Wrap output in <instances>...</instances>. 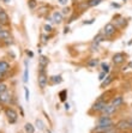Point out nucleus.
Returning a JSON list of instances; mask_svg holds the SVG:
<instances>
[{
  "label": "nucleus",
  "mask_w": 132,
  "mask_h": 133,
  "mask_svg": "<svg viewBox=\"0 0 132 133\" xmlns=\"http://www.w3.org/2000/svg\"><path fill=\"white\" fill-rule=\"evenodd\" d=\"M37 83H39V87L41 90H45L48 84V77L46 74V68L40 67L39 70V77H37Z\"/></svg>",
  "instance_id": "1"
},
{
  "label": "nucleus",
  "mask_w": 132,
  "mask_h": 133,
  "mask_svg": "<svg viewBox=\"0 0 132 133\" xmlns=\"http://www.w3.org/2000/svg\"><path fill=\"white\" fill-rule=\"evenodd\" d=\"M4 111H5V115H6V118H7V121H9L10 124H15L16 121H17V119H18L17 111H16L13 108H11V107H6Z\"/></svg>",
  "instance_id": "2"
},
{
  "label": "nucleus",
  "mask_w": 132,
  "mask_h": 133,
  "mask_svg": "<svg viewBox=\"0 0 132 133\" xmlns=\"http://www.w3.org/2000/svg\"><path fill=\"white\" fill-rule=\"evenodd\" d=\"M115 31H117V26H115V24H113V23H107V24L104 25L102 34H103L106 37H111L115 34Z\"/></svg>",
  "instance_id": "3"
},
{
  "label": "nucleus",
  "mask_w": 132,
  "mask_h": 133,
  "mask_svg": "<svg viewBox=\"0 0 132 133\" xmlns=\"http://www.w3.org/2000/svg\"><path fill=\"white\" fill-rule=\"evenodd\" d=\"M113 64L115 66L118 65H121V64H124L126 60V54H124V53H115L113 55Z\"/></svg>",
  "instance_id": "4"
},
{
  "label": "nucleus",
  "mask_w": 132,
  "mask_h": 133,
  "mask_svg": "<svg viewBox=\"0 0 132 133\" xmlns=\"http://www.w3.org/2000/svg\"><path fill=\"white\" fill-rule=\"evenodd\" d=\"M115 128L119 131H129L131 130V125L127 120H120L115 124Z\"/></svg>",
  "instance_id": "5"
},
{
  "label": "nucleus",
  "mask_w": 132,
  "mask_h": 133,
  "mask_svg": "<svg viewBox=\"0 0 132 133\" xmlns=\"http://www.w3.org/2000/svg\"><path fill=\"white\" fill-rule=\"evenodd\" d=\"M115 111H117V107H114V105L111 103V104L104 105L103 109L101 110V114L102 115H109V116H111V115H113Z\"/></svg>",
  "instance_id": "6"
},
{
  "label": "nucleus",
  "mask_w": 132,
  "mask_h": 133,
  "mask_svg": "<svg viewBox=\"0 0 132 133\" xmlns=\"http://www.w3.org/2000/svg\"><path fill=\"white\" fill-rule=\"evenodd\" d=\"M107 104V102L106 101H100V99H97L94 104H92L91 107V111H96V113H101V110L103 109V107Z\"/></svg>",
  "instance_id": "7"
},
{
  "label": "nucleus",
  "mask_w": 132,
  "mask_h": 133,
  "mask_svg": "<svg viewBox=\"0 0 132 133\" xmlns=\"http://www.w3.org/2000/svg\"><path fill=\"white\" fill-rule=\"evenodd\" d=\"M0 24H3L4 26L5 25H10V17L4 9L0 11Z\"/></svg>",
  "instance_id": "8"
},
{
  "label": "nucleus",
  "mask_w": 132,
  "mask_h": 133,
  "mask_svg": "<svg viewBox=\"0 0 132 133\" xmlns=\"http://www.w3.org/2000/svg\"><path fill=\"white\" fill-rule=\"evenodd\" d=\"M52 19H53V23L61 24L62 21H64V16L61 15L60 11H55V12H53V15H52Z\"/></svg>",
  "instance_id": "9"
},
{
  "label": "nucleus",
  "mask_w": 132,
  "mask_h": 133,
  "mask_svg": "<svg viewBox=\"0 0 132 133\" xmlns=\"http://www.w3.org/2000/svg\"><path fill=\"white\" fill-rule=\"evenodd\" d=\"M11 70V65L5 60H0V72L4 74H6L7 72Z\"/></svg>",
  "instance_id": "10"
},
{
  "label": "nucleus",
  "mask_w": 132,
  "mask_h": 133,
  "mask_svg": "<svg viewBox=\"0 0 132 133\" xmlns=\"http://www.w3.org/2000/svg\"><path fill=\"white\" fill-rule=\"evenodd\" d=\"M49 12V5H42L41 7H39V10H37V15H39V17H45V16H47Z\"/></svg>",
  "instance_id": "11"
},
{
  "label": "nucleus",
  "mask_w": 132,
  "mask_h": 133,
  "mask_svg": "<svg viewBox=\"0 0 132 133\" xmlns=\"http://www.w3.org/2000/svg\"><path fill=\"white\" fill-rule=\"evenodd\" d=\"M114 81V78H113V76H111V74H109V76H106V78H104L103 81L101 82V89H104V88H107V87H109V85H111V83L112 82Z\"/></svg>",
  "instance_id": "12"
},
{
  "label": "nucleus",
  "mask_w": 132,
  "mask_h": 133,
  "mask_svg": "<svg viewBox=\"0 0 132 133\" xmlns=\"http://www.w3.org/2000/svg\"><path fill=\"white\" fill-rule=\"evenodd\" d=\"M62 82V77L59 74V76H52V77L48 78V83H51L52 85H55V84H60Z\"/></svg>",
  "instance_id": "13"
},
{
  "label": "nucleus",
  "mask_w": 132,
  "mask_h": 133,
  "mask_svg": "<svg viewBox=\"0 0 132 133\" xmlns=\"http://www.w3.org/2000/svg\"><path fill=\"white\" fill-rule=\"evenodd\" d=\"M0 98H1V103H9L11 101V94L9 92V90L0 94Z\"/></svg>",
  "instance_id": "14"
},
{
  "label": "nucleus",
  "mask_w": 132,
  "mask_h": 133,
  "mask_svg": "<svg viewBox=\"0 0 132 133\" xmlns=\"http://www.w3.org/2000/svg\"><path fill=\"white\" fill-rule=\"evenodd\" d=\"M123 103H124V98H123V96H114L113 98H112V104L114 105V107H120V105H123Z\"/></svg>",
  "instance_id": "15"
},
{
  "label": "nucleus",
  "mask_w": 132,
  "mask_h": 133,
  "mask_svg": "<svg viewBox=\"0 0 132 133\" xmlns=\"http://www.w3.org/2000/svg\"><path fill=\"white\" fill-rule=\"evenodd\" d=\"M48 58L45 55H41L40 56V59H39V67H43V68H46L47 66H48Z\"/></svg>",
  "instance_id": "16"
},
{
  "label": "nucleus",
  "mask_w": 132,
  "mask_h": 133,
  "mask_svg": "<svg viewBox=\"0 0 132 133\" xmlns=\"http://www.w3.org/2000/svg\"><path fill=\"white\" fill-rule=\"evenodd\" d=\"M11 38V32L6 29H4L3 31H0V41H5V40H9Z\"/></svg>",
  "instance_id": "17"
},
{
  "label": "nucleus",
  "mask_w": 132,
  "mask_h": 133,
  "mask_svg": "<svg viewBox=\"0 0 132 133\" xmlns=\"http://www.w3.org/2000/svg\"><path fill=\"white\" fill-rule=\"evenodd\" d=\"M24 131L25 133H35V127L33 124H30V122H27L24 126Z\"/></svg>",
  "instance_id": "18"
},
{
  "label": "nucleus",
  "mask_w": 132,
  "mask_h": 133,
  "mask_svg": "<svg viewBox=\"0 0 132 133\" xmlns=\"http://www.w3.org/2000/svg\"><path fill=\"white\" fill-rule=\"evenodd\" d=\"M106 40V36H104L102 32H100L98 35H96L95 37H94V42H96V43H100V42H102V41Z\"/></svg>",
  "instance_id": "19"
},
{
  "label": "nucleus",
  "mask_w": 132,
  "mask_h": 133,
  "mask_svg": "<svg viewBox=\"0 0 132 133\" xmlns=\"http://www.w3.org/2000/svg\"><path fill=\"white\" fill-rule=\"evenodd\" d=\"M102 1H103V0H88L86 3H88V6H89V7H94V6L100 5Z\"/></svg>",
  "instance_id": "20"
},
{
  "label": "nucleus",
  "mask_w": 132,
  "mask_h": 133,
  "mask_svg": "<svg viewBox=\"0 0 132 133\" xmlns=\"http://www.w3.org/2000/svg\"><path fill=\"white\" fill-rule=\"evenodd\" d=\"M59 97H60V101H61V102H65V101H66V97H67V90L66 89L61 90V91L59 92Z\"/></svg>",
  "instance_id": "21"
},
{
  "label": "nucleus",
  "mask_w": 132,
  "mask_h": 133,
  "mask_svg": "<svg viewBox=\"0 0 132 133\" xmlns=\"http://www.w3.org/2000/svg\"><path fill=\"white\" fill-rule=\"evenodd\" d=\"M101 70H102V72L108 74L109 71H111V67H109V65H108L107 62H101Z\"/></svg>",
  "instance_id": "22"
},
{
  "label": "nucleus",
  "mask_w": 132,
  "mask_h": 133,
  "mask_svg": "<svg viewBox=\"0 0 132 133\" xmlns=\"http://www.w3.org/2000/svg\"><path fill=\"white\" fill-rule=\"evenodd\" d=\"M37 5H39V3L36 0H28V6L30 10H35L37 7Z\"/></svg>",
  "instance_id": "23"
},
{
  "label": "nucleus",
  "mask_w": 132,
  "mask_h": 133,
  "mask_svg": "<svg viewBox=\"0 0 132 133\" xmlns=\"http://www.w3.org/2000/svg\"><path fill=\"white\" fill-rule=\"evenodd\" d=\"M97 64H98V60L97 59H91V60H89V61L86 62V65L89 66V67H95Z\"/></svg>",
  "instance_id": "24"
},
{
  "label": "nucleus",
  "mask_w": 132,
  "mask_h": 133,
  "mask_svg": "<svg viewBox=\"0 0 132 133\" xmlns=\"http://www.w3.org/2000/svg\"><path fill=\"white\" fill-rule=\"evenodd\" d=\"M71 13V7L70 6H65L64 9L61 10V15L62 16H68Z\"/></svg>",
  "instance_id": "25"
},
{
  "label": "nucleus",
  "mask_w": 132,
  "mask_h": 133,
  "mask_svg": "<svg viewBox=\"0 0 132 133\" xmlns=\"http://www.w3.org/2000/svg\"><path fill=\"white\" fill-rule=\"evenodd\" d=\"M24 83L28 82V61H25V70H24Z\"/></svg>",
  "instance_id": "26"
},
{
  "label": "nucleus",
  "mask_w": 132,
  "mask_h": 133,
  "mask_svg": "<svg viewBox=\"0 0 132 133\" xmlns=\"http://www.w3.org/2000/svg\"><path fill=\"white\" fill-rule=\"evenodd\" d=\"M78 7H79V10L80 11H84V10H86L88 9V3L86 1H84V3H80V4H78Z\"/></svg>",
  "instance_id": "27"
},
{
  "label": "nucleus",
  "mask_w": 132,
  "mask_h": 133,
  "mask_svg": "<svg viewBox=\"0 0 132 133\" xmlns=\"http://www.w3.org/2000/svg\"><path fill=\"white\" fill-rule=\"evenodd\" d=\"M5 91H7V85L5 83H3V82H0V94L5 92Z\"/></svg>",
  "instance_id": "28"
},
{
  "label": "nucleus",
  "mask_w": 132,
  "mask_h": 133,
  "mask_svg": "<svg viewBox=\"0 0 132 133\" xmlns=\"http://www.w3.org/2000/svg\"><path fill=\"white\" fill-rule=\"evenodd\" d=\"M43 30H45L46 32H48V34H49V32H52V31H53V28H52V26H51L49 24H46L45 26H43Z\"/></svg>",
  "instance_id": "29"
},
{
  "label": "nucleus",
  "mask_w": 132,
  "mask_h": 133,
  "mask_svg": "<svg viewBox=\"0 0 132 133\" xmlns=\"http://www.w3.org/2000/svg\"><path fill=\"white\" fill-rule=\"evenodd\" d=\"M35 124H36V126L39 127L40 130H43V124H42V121H41V120H39V119H37Z\"/></svg>",
  "instance_id": "30"
},
{
  "label": "nucleus",
  "mask_w": 132,
  "mask_h": 133,
  "mask_svg": "<svg viewBox=\"0 0 132 133\" xmlns=\"http://www.w3.org/2000/svg\"><path fill=\"white\" fill-rule=\"evenodd\" d=\"M41 38H42V43H47L48 40H49V36H47V35H42Z\"/></svg>",
  "instance_id": "31"
},
{
  "label": "nucleus",
  "mask_w": 132,
  "mask_h": 133,
  "mask_svg": "<svg viewBox=\"0 0 132 133\" xmlns=\"http://www.w3.org/2000/svg\"><path fill=\"white\" fill-rule=\"evenodd\" d=\"M115 24H119V25H124V24H126V21L124 18H121V19H119V21H117L115 22Z\"/></svg>",
  "instance_id": "32"
},
{
  "label": "nucleus",
  "mask_w": 132,
  "mask_h": 133,
  "mask_svg": "<svg viewBox=\"0 0 132 133\" xmlns=\"http://www.w3.org/2000/svg\"><path fill=\"white\" fill-rule=\"evenodd\" d=\"M106 76H107V73H104V72H101V73H100V76H98V79L102 82L104 78H106Z\"/></svg>",
  "instance_id": "33"
},
{
  "label": "nucleus",
  "mask_w": 132,
  "mask_h": 133,
  "mask_svg": "<svg viewBox=\"0 0 132 133\" xmlns=\"http://www.w3.org/2000/svg\"><path fill=\"white\" fill-rule=\"evenodd\" d=\"M24 91H25V99H27V101H29V96H30V94H29L28 88H24Z\"/></svg>",
  "instance_id": "34"
},
{
  "label": "nucleus",
  "mask_w": 132,
  "mask_h": 133,
  "mask_svg": "<svg viewBox=\"0 0 132 133\" xmlns=\"http://www.w3.org/2000/svg\"><path fill=\"white\" fill-rule=\"evenodd\" d=\"M59 1V4L60 5H64V6H66L67 5V3H68V0H58Z\"/></svg>",
  "instance_id": "35"
},
{
  "label": "nucleus",
  "mask_w": 132,
  "mask_h": 133,
  "mask_svg": "<svg viewBox=\"0 0 132 133\" xmlns=\"http://www.w3.org/2000/svg\"><path fill=\"white\" fill-rule=\"evenodd\" d=\"M4 79H5V74H4V73H1V72H0V82H3Z\"/></svg>",
  "instance_id": "36"
},
{
  "label": "nucleus",
  "mask_w": 132,
  "mask_h": 133,
  "mask_svg": "<svg viewBox=\"0 0 132 133\" xmlns=\"http://www.w3.org/2000/svg\"><path fill=\"white\" fill-rule=\"evenodd\" d=\"M112 6H113V7H117V9H119L120 5H119V4H115V3H112Z\"/></svg>",
  "instance_id": "37"
},
{
  "label": "nucleus",
  "mask_w": 132,
  "mask_h": 133,
  "mask_svg": "<svg viewBox=\"0 0 132 133\" xmlns=\"http://www.w3.org/2000/svg\"><path fill=\"white\" fill-rule=\"evenodd\" d=\"M27 54H28L30 58H33V55H34V54H33V52H30V50H27Z\"/></svg>",
  "instance_id": "38"
},
{
  "label": "nucleus",
  "mask_w": 132,
  "mask_h": 133,
  "mask_svg": "<svg viewBox=\"0 0 132 133\" xmlns=\"http://www.w3.org/2000/svg\"><path fill=\"white\" fill-rule=\"evenodd\" d=\"M126 120L130 122V125H131V128H132V118H129V119H126Z\"/></svg>",
  "instance_id": "39"
},
{
  "label": "nucleus",
  "mask_w": 132,
  "mask_h": 133,
  "mask_svg": "<svg viewBox=\"0 0 132 133\" xmlns=\"http://www.w3.org/2000/svg\"><path fill=\"white\" fill-rule=\"evenodd\" d=\"M65 108H66V110H67V109H70V105H68V103H66V104H65Z\"/></svg>",
  "instance_id": "40"
},
{
  "label": "nucleus",
  "mask_w": 132,
  "mask_h": 133,
  "mask_svg": "<svg viewBox=\"0 0 132 133\" xmlns=\"http://www.w3.org/2000/svg\"><path fill=\"white\" fill-rule=\"evenodd\" d=\"M4 3H5V4H10V3H11V0H4Z\"/></svg>",
  "instance_id": "41"
},
{
  "label": "nucleus",
  "mask_w": 132,
  "mask_h": 133,
  "mask_svg": "<svg viewBox=\"0 0 132 133\" xmlns=\"http://www.w3.org/2000/svg\"><path fill=\"white\" fill-rule=\"evenodd\" d=\"M3 30H4V25L0 24V31H3Z\"/></svg>",
  "instance_id": "42"
},
{
  "label": "nucleus",
  "mask_w": 132,
  "mask_h": 133,
  "mask_svg": "<svg viewBox=\"0 0 132 133\" xmlns=\"http://www.w3.org/2000/svg\"><path fill=\"white\" fill-rule=\"evenodd\" d=\"M127 68H132V61L129 64V66H127Z\"/></svg>",
  "instance_id": "43"
},
{
  "label": "nucleus",
  "mask_w": 132,
  "mask_h": 133,
  "mask_svg": "<svg viewBox=\"0 0 132 133\" xmlns=\"http://www.w3.org/2000/svg\"><path fill=\"white\" fill-rule=\"evenodd\" d=\"M47 132H48V133H52V132H51V131H49V130H48V131H47Z\"/></svg>",
  "instance_id": "44"
},
{
  "label": "nucleus",
  "mask_w": 132,
  "mask_h": 133,
  "mask_svg": "<svg viewBox=\"0 0 132 133\" xmlns=\"http://www.w3.org/2000/svg\"><path fill=\"white\" fill-rule=\"evenodd\" d=\"M0 104H1V98H0Z\"/></svg>",
  "instance_id": "45"
},
{
  "label": "nucleus",
  "mask_w": 132,
  "mask_h": 133,
  "mask_svg": "<svg viewBox=\"0 0 132 133\" xmlns=\"http://www.w3.org/2000/svg\"><path fill=\"white\" fill-rule=\"evenodd\" d=\"M0 1H4V0H0Z\"/></svg>",
  "instance_id": "46"
},
{
  "label": "nucleus",
  "mask_w": 132,
  "mask_h": 133,
  "mask_svg": "<svg viewBox=\"0 0 132 133\" xmlns=\"http://www.w3.org/2000/svg\"><path fill=\"white\" fill-rule=\"evenodd\" d=\"M124 1H126V0H124Z\"/></svg>",
  "instance_id": "47"
}]
</instances>
